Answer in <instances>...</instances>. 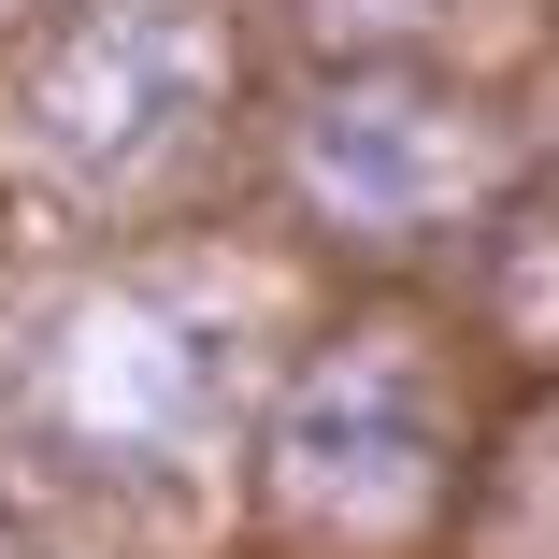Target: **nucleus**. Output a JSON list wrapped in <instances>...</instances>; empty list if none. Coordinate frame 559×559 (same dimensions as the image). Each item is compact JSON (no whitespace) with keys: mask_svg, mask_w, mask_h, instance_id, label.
<instances>
[{"mask_svg":"<svg viewBox=\"0 0 559 559\" xmlns=\"http://www.w3.org/2000/svg\"><path fill=\"white\" fill-rule=\"evenodd\" d=\"M444 460H460V402H444V345L416 316H345L330 345L273 388L259 430V502L316 545H402L444 516Z\"/></svg>","mask_w":559,"mask_h":559,"instance_id":"f257e3e1","label":"nucleus"},{"mask_svg":"<svg viewBox=\"0 0 559 559\" xmlns=\"http://www.w3.org/2000/svg\"><path fill=\"white\" fill-rule=\"evenodd\" d=\"M230 116V15L215 0H72V29L29 72V158L44 187L130 215L201 173Z\"/></svg>","mask_w":559,"mask_h":559,"instance_id":"f03ea898","label":"nucleus"},{"mask_svg":"<svg viewBox=\"0 0 559 559\" xmlns=\"http://www.w3.org/2000/svg\"><path fill=\"white\" fill-rule=\"evenodd\" d=\"M502 173V130L474 116L460 86H430L402 58H345L330 86H301L287 116V187L330 215L345 245H430L460 230Z\"/></svg>","mask_w":559,"mask_h":559,"instance_id":"7ed1b4c3","label":"nucleus"},{"mask_svg":"<svg viewBox=\"0 0 559 559\" xmlns=\"http://www.w3.org/2000/svg\"><path fill=\"white\" fill-rule=\"evenodd\" d=\"M44 402H58L72 444H100V460L187 474L201 444L230 430L245 359H230V330H215L187 287H100V301H72V330H58Z\"/></svg>","mask_w":559,"mask_h":559,"instance_id":"20e7f679","label":"nucleus"},{"mask_svg":"<svg viewBox=\"0 0 559 559\" xmlns=\"http://www.w3.org/2000/svg\"><path fill=\"white\" fill-rule=\"evenodd\" d=\"M531 516H559V402H531V416H516L502 474H488V559H516V545H531Z\"/></svg>","mask_w":559,"mask_h":559,"instance_id":"39448f33","label":"nucleus"},{"mask_svg":"<svg viewBox=\"0 0 559 559\" xmlns=\"http://www.w3.org/2000/svg\"><path fill=\"white\" fill-rule=\"evenodd\" d=\"M444 15V0H301V29L316 44H345V58H388L402 29H430Z\"/></svg>","mask_w":559,"mask_h":559,"instance_id":"423d86ee","label":"nucleus"}]
</instances>
